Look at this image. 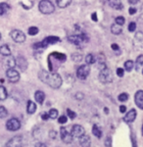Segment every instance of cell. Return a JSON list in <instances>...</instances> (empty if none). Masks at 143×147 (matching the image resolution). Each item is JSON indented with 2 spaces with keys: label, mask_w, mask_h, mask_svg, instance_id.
<instances>
[{
  "label": "cell",
  "mask_w": 143,
  "mask_h": 147,
  "mask_svg": "<svg viewBox=\"0 0 143 147\" xmlns=\"http://www.w3.org/2000/svg\"><path fill=\"white\" fill-rule=\"evenodd\" d=\"M91 18H92V20H93L94 22H97V20H98V19H97V14H96V13H93V14H92Z\"/></svg>",
  "instance_id": "681fc988"
},
{
  "label": "cell",
  "mask_w": 143,
  "mask_h": 147,
  "mask_svg": "<svg viewBox=\"0 0 143 147\" xmlns=\"http://www.w3.org/2000/svg\"><path fill=\"white\" fill-rule=\"evenodd\" d=\"M21 127V123L20 121L16 118H12V119L7 121V124H6V129L10 131H16Z\"/></svg>",
  "instance_id": "8992f818"
},
{
  "label": "cell",
  "mask_w": 143,
  "mask_h": 147,
  "mask_svg": "<svg viewBox=\"0 0 143 147\" xmlns=\"http://www.w3.org/2000/svg\"><path fill=\"white\" fill-rule=\"evenodd\" d=\"M99 80L102 84H110L112 80H113V74H112L110 69L106 67L102 69V70H100Z\"/></svg>",
  "instance_id": "277c9868"
},
{
  "label": "cell",
  "mask_w": 143,
  "mask_h": 147,
  "mask_svg": "<svg viewBox=\"0 0 143 147\" xmlns=\"http://www.w3.org/2000/svg\"><path fill=\"white\" fill-rule=\"evenodd\" d=\"M3 65L8 69H14L15 66L17 65L16 59L14 58V57H12L11 55L5 56V58H4V60H3Z\"/></svg>",
  "instance_id": "7c38bea8"
},
{
  "label": "cell",
  "mask_w": 143,
  "mask_h": 147,
  "mask_svg": "<svg viewBox=\"0 0 143 147\" xmlns=\"http://www.w3.org/2000/svg\"><path fill=\"white\" fill-rule=\"evenodd\" d=\"M128 3L130 5H136V4L139 3V0H128Z\"/></svg>",
  "instance_id": "7bdbcfd3"
},
{
  "label": "cell",
  "mask_w": 143,
  "mask_h": 147,
  "mask_svg": "<svg viewBox=\"0 0 143 147\" xmlns=\"http://www.w3.org/2000/svg\"><path fill=\"white\" fill-rule=\"evenodd\" d=\"M85 134V130L83 129V127L80 125H75L73 127H72V136L73 137H78L80 138V136H82L83 134Z\"/></svg>",
  "instance_id": "8fae6325"
},
{
  "label": "cell",
  "mask_w": 143,
  "mask_h": 147,
  "mask_svg": "<svg viewBox=\"0 0 143 147\" xmlns=\"http://www.w3.org/2000/svg\"><path fill=\"white\" fill-rule=\"evenodd\" d=\"M105 145L107 147H111V138L110 137H108V138L106 139V141H105Z\"/></svg>",
  "instance_id": "ee69618b"
},
{
  "label": "cell",
  "mask_w": 143,
  "mask_h": 147,
  "mask_svg": "<svg viewBox=\"0 0 143 147\" xmlns=\"http://www.w3.org/2000/svg\"><path fill=\"white\" fill-rule=\"evenodd\" d=\"M49 136L51 137L52 139H54L56 137V131L55 130H51V131L49 132Z\"/></svg>",
  "instance_id": "b9f144b4"
},
{
  "label": "cell",
  "mask_w": 143,
  "mask_h": 147,
  "mask_svg": "<svg viewBox=\"0 0 143 147\" xmlns=\"http://www.w3.org/2000/svg\"><path fill=\"white\" fill-rule=\"evenodd\" d=\"M41 118H42V120H44V121L48 120V119H49L48 113H42V114H41Z\"/></svg>",
  "instance_id": "60d3db41"
},
{
  "label": "cell",
  "mask_w": 143,
  "mask_h": 147,
  "mask_svg": "<svg viewBox=\"0 0 143 147\" xmlns=\"http://www.w3.org/2000/svg\"><path fill=\"white\" fill-rule=\"evenodd\" d=\"M0 54L2 56H9L11 55V49L7 44H3V45L0 46Z\"/></svg>",
  "instance_id": "d6986e66"
},
{
  "label": "cell",
  "mask_w": 143,
  "mask_h": 147,
  "mask_svg": "<svg viewBox=\"0 0 143 147\" xmlns=\"http://www.w3.org/2000/svg\"><path fill=\"white\" fill-rule=\"evenodd\" d=\"M111 47H112V49H113V50H115V51H117V50H119V49H120V47H119L118 44H112Z\"/></svg>",
  "instance_id": "f6af8a7d"
},
{
  "label": "cell",
  "mask_w": 143,
  "mask_h": 147,
  "mask_svg": "<svg viewBox=\"0 0 143 147\" xmlns=\"http://www.w3.org/2000/svg\"><path fill=\"white\" fill-rule=\"evenodd\" d=\"M72 0H56V3L60 8H66L71 4Z\"/></svg>",
  "instance_id": "cb8c5ba5"
},
{
  "label": "cell",
  "mask_w": 143,
  "mask_h": 147,
  "mask_svg": "<svg viewBox=\"0 0 143 147\" xmlns=\"http://www.w3.org/2000/svg\"><path fill=\"white\" fill-rule=\"evenodd\" d=\"M34 98L36 100L37 103L39 104H42L44 102V99H45V94L43 91L41 90H37L36 92L34 93Z\"/></svg>",
  "instance_id": "e0dca14e"
},
{
  "label": "cell",
  "mask_w": 143,
  "mask_h": 147,
  "mask_svg": "<svg viewBox=\"0 0 143 147\" xmlns=\"http://www.w3.org/2000/svg\"><path fill=\"white\" fill-rule=\"evenodd\" d=\"M136 65H137V69L139 67L143 66V55H139L136 59Z\"/></svg>",
  "instance_id": "836d02e7"
},
{
  "label": "cell",
  "mask_w": 143,
  "mask_h": 147,
  "mask_svg": "<svg viewBox=\"0 0 143 147\" xmlns=\"http://www.w3.org/2000/svg\"><path fill=\"white\" fill-rule=\"evenodd\" d=\"M142 74H143V70H142Z\"/></svg>",
  "instance_id": "f5cc1de1"
},
{
  "label": "cell",
  "mask_w": 143,
  "mask_h": 147,
  "mask_svg": "<svg viewBox=\"0 0 143 147\" xmlns=\"http://www.w3.org/2000/svg\"><path fill=\"white\" fill-rule=\"evenodd\" d=\"M7 79L11 82H17L20 80V74H19L15 69H7L6 71Z\"/></svg>",
  "instance_id": "9c48e42d"
},
{
  "label": "cell",
  "mask_w": 143,
  "mask_h": 147,
  "mask_svg": "<svg viewBox=\"0 0 143 147\" xmlns=\"http://www.w3.org/2000/svg\"><path fill=\"white\" fill-rule=\"evenodd\" d=\"M38 78L41 82H43L44 84L49 85L52 88H59L62 85V78L59 74L57 73H49L46 71H40L38 74Z\"/></svg>",
  "instance_id": "6da1fadb"
},
{
  "label": "cell",
  "mask_w": 143,
  "mask_h": 147,
  "mask_svg": "<svg viewBox=\"0 0 143 147\" xmlns=\"http://www.w3.org/2000/svg\"><path fill=\"white\" fill-rule=\"evenodd\" d=\"M8 116V111L4 106H0V119H4Z\"/></svg>",
  "instance_id": "f546056e"
},
{
  "label": "cell",
  "mask_w": 143,
  "mask_h": 147,
  "mask_svg": "<svg viewBox=\"0 0 143 147\" xmlns=\"http://www.w3.org/2000/svg\"><path fill=\"white\" fill-rule=\"evenodd\" d=\"M111 32H113L114 34L118 35L123 32V28H121V26H120V25L114 24V25H112V27H111Z\"/></svg>",
  "instance_id": "ffe728a7"
},
{
  "label": "cell",
  "mask_w": 143,
  "mask_h": 147,
  "mask_svg": "<svg viewBox=\"0 0 143 147\" xmlns=\"http://www.w3.org/2000/svg\"><path fill=\"white\" fill-rule=\"evenodd\" d=\"M7 96H8L7 89L3 86V85H0V100L1 101L5 100V99L7 98Z\"/></svg>",
  "instance_id": "d4e9b609"
},
{
  "label": "cell",
  "mask_w": 143,
  "mask_h": 147,
  "mask_svg": "<svg viewBox=\"0 0 143 147\" xmlns=\"http://www.w3.org/2000/svg\"><path fill=\"white\" fill-rule=\"evenodd\" d=\"M39 30L36 27H30V28H28V34L30 35H36L37 34H38Z\"/></svg>",
  "instance_id": "4dcf8cb0"
},
{
  "label": "cell",
  "mask_w": 143,
  "mask_h": 147,
  "mask_svg": "<svg viewBox=\"0 0 143 147\" xmlns=\"http://www.w3.org/2000/svg\"><path fill=\"white\" fill-rule=\"evenodd\" d=\"M67 114H68V116L71 118L72 120L75 119L76 116H77V115H76V113H75V112H73V111L70 110V109H67Z\"/></svg>",
  "instance_id": "8d00e7d4"
},
{
  "label": "cell",
  "mask_w": 143,
  "mask_h": 147,
  "mask_svg": "<svg viewBox=\"0 0 143 147\" xmlns=\"http://www.w3.org/2000/svg\"><path fill=\"white\" fill-rule=\"evenodd\" d=\"M92 132H93V134L96 137H98V138H100V137L102 136V131L101 129H100V127H98V125H93V129H92Z\"/></svg>",
  "instance_id": "4316f807"
},
{
  "label": "cell",
  "mask_w": 143,
  "mask_h": 147,
  "mask_svg": "<svg viewBox=\"0 0 143 147\" xmlns=\"http://www.w3.org/2000/svg\"><path fill=\"white\" fill-rule=\"evenodd\" d=\"M9 9H10V6H9L7 3H4V2L0 3V16L4 15V14H5Z\"/></svg>",
  "instance_id": "484cf974"
},
{
  "label": "cell",
  "mask_w": 143,
  "mask_h": 147,
  "mask_svg": "<svg viewBox=\"0 0 143 147\" xmlns=\"http://www.w3.org/2000/svg\"><path fill=\"white\" fill-rule=\"evenodd\" d=\"M135 30H136V24L134 22H132V23L128 24V30H130V32H133Z\"/></svg>",
  "instance_id": "d590c367"
},
{
  "label": "cell",
  "mask_w": 143,
  "mask_h": 147,
  "mask_svg": "<svg viewBox=\"0 0 143 147\" xmlns=\"http://www.w3.org/2000/svg\"><path fill=\"white\" fill-rule=\"evenodd\" d=\"M90 143H91V141H90V137L88 136L83 134L82 136L80 137V144L82 145V147H89Z\"/></svg>",
  "instance_id": "2e32d148"
},
{
  "label": "cell",
  "mask_w": 143,
  "mask_h": 147,
  "mask_svg": "<svg viewBox=\"0 0 143 147\" xmlns=\"http://www.w3.org/2000/svg\"><path fill=\"white\" fill-rule=\"evenodd\" d=\"M27 111L28 114H33L36 111V105H35L34 102L32 101H28V106H27Z\"/></svg>",
  "instance_id": "7402d4cb"
},
{
  "label": "cell",
  "mask_w": 143,
  "mask_h": 147,
  "mask_svg": "<svg viewBox=\"0 0 143 147\" xmlns=\"http://www.w3.org/2000/svg\"><path fill=\"white\" fill-rule=\"evenodd\" d=\"M109 3H110V6L113 7L114 9H117V10H121L123 9V4H121V0H108Z\"/></svg>",
  "instance_id": "ac0fdd59"
},
{
  "label": "cell",
  "mask_w": 143,
  "mask_h": 147,
  "mask_svg": "<svg viewBox=\"0 0 143 147\" xmlns=\"http://www.w3.org/2000/svg\"><path fill=\"white\" fill-rule=\"evenodd\" d=\"M85 61H86L87 65H91V64H94L96 62V58L92 54H87L86 57H85Z\"/></svg>",
  "instance_id": "83f0119b"
},
{
  "label": "cell",
  "mask_w": 143,
  "mask_h": 147,
  "mask_svg": "<svg viewBox=\"0 0 143 147\" xmlns=\"http://www.w3.org/2000/svg\"><path fill=\"white\" fill-rule=\"evenodd\" d=\"M0 39H1V34H0Z\"/></svg>",
  "instance_id": "816d5d0a"
},
{
  "label": "cell",
  "mask_w": 143,
  "mask_h": 147,
  "mask_svg": "<svg viewBox=\"0 0 143 147\" xmlns=\"http://www.w3.org/2000/svg\"><path fill=\"white\" fill-rule=\"evenodd\" d=\"M10 34H11L12 39H13L15 42H17V43H23V42H25L26 34H24L22 30H12Z\"/></svg>",
  "instance_id": "5b68a950"
},
{
  "label": "cell",
  "mask_w": 143,
  "mask_h": 147,
  "mask_svg": "<svg viewBox=\"0 0 143 147\" xmlns=\"http://www.w3.org/2000/svg\"><path fill=\"white\" fill-rule=\"evenodd\" d=\"M90 73V68L88 65H82L77 71V76L80 80H85Z\"/></svg>",
  "instance_id": "52a82bcc"
},
{
  "label": "cell",
  "mask_w": 143,
  "mask_h": 147,
  "mask_svg": "<svg viewBox=\"0 0 143 147\" xmlns=\"http://www.w3.org/2000/svg\"><path fill=\"white\" fill-rule=\"evenodd\" d=\"M35 147H47L46 144L45 143H42V142H38V143L35 144Z\"/></svg>",
  "instance_id": "bcb514c9"
},
{
  "label": "cell",
  "mask_w": 143,
  "mask_h": 147,
  "mask_svg": "<svg viewBox=\"0 0 143 147\" xmlns=\"http://www.w3.org/2000/svg\"><path fill=\"white\" fill-rule=\"evenodd\" d=\"M142 136H143V125H142Z\"/></svg>",
  "instance_id": "f907efd6"
},
{
  "label": "cell",
  "mask_w": 143,
  "mask_h": 147,
  "mask_svg": "<svg viewBox=\"0 0 143 147\" xmlns=\"http://www.w3.org/2000/svg\"><path fill=\"white\" fill-rule=\"evenodd\" d=\"M125 111H127V107H125V106H121L120 107V112L121 113H125Z\"/></svg>",
  "instance_id": "c3c4849f"
},
{
  "label": "cell",
  "mask_w": 143,
  "mask_h": 147,
  "mask_svg": "<svg viewBox=\"0 0 143 147\" xmlns=\"http://www.w3.org/2000/svg\"><path fill=\"white\" fill-rule=\"evenodd\" d=\"M125 18L121 17V16H119V17L116 18V24H117V25H120V26L123 27V26L125 25Z\"/></svg>",
  "instance_id": "d6a6232c"
},
{
  "label": "cell",
  "mask_w": 143,
  "mask_h": 147,
  "mask_svg": "<svg viewBox=\"0 0 143 147\" xmlns=\"http://www.w3.org/2000/svg\"><path fill=\"white\" fill-rule=\"evenodd\" d=\"M135 118H136V111L134 109H132L130 111H128V113H127L123 120L125 123H132L135 120Z\"/></svg>",
  "instance_id": "9a60e30c"
},
{
  "label": "cell",
  "mask_w": 143,
  "mask_h": 147,
  "mask_svg": "<svg viewBox=\"0 0 143 147\" xmlns=\"http://www.w3.org/2000/svg\"><path fill=\"white\" fill-rule=\"evenodd\" d=\"M66 59H67V57L65 54L57 53V52H54V53L50 54L48 57V61H55V62H58V63L65 62Z\"/></svg>",
  "instance_id": "30bf717a"
},
{
  "label": "cell",
  "mask_w": 143,
  "mask_h": 147,
  "mask_svg": "<svg viewBox=\"0 0 143 147\" xmlns=\"http://www.w3.org/2000/svg\"><path fill=\"white\" fill-rule=\"evenodd\" d=\"M134 101L135 104L137 105V107L143 110V90H138L135 93Z\"/></svg>",
  "instance_id": "5bb4252c"
},
{
  "label": "cell",
  "mask_w": 143,
  "mask_h": 147,
  "mask_svg": "<svg viewBox=\"0 0 143 147\" xmlns=\"http://www.w3.org/2000/svg\"><path fill=\"white\" fill-rule=\"evenodd\" d=\"M61 138L63 139V141L65 142V143H71L72 141H73V136H72L71 134H69L68 131H67V129L65 127H61Z\"/></svg>",
  "instance_id": "4fadbf2b"
},
{
  "label": "cell",
  "mask_w": 143,
  "mask_h": 147,
  "mask_svg": "<svg viewBox=\"0 0 143 147\" xmlns=\"http://www.w3.org/2000/svg\"><path fill=\"white\" fill-rule=\"evenodd\" d=\"M60 38L57 36H48L46 37V38L44 39V41L46 42L47 45H49V44H54V43H57V42L60 41Z\"/></svg>",
  "instance_id": "603a6c76"
},
{
  "label": "cell",
  "mask_w": 143,
  "mask_h": 147,
  "mask_svg": "<svg viewBox=\"0 0 143 147\" xmlns=\"http://www.w3.org/2000/svg\"><path fill=\"white\" fill-rule=\"evenodd\" d=\"M133 66H134V64L132 60H128L127 62L125 63V70L127 71V72H130V71L133 69Z\"/></svg>",
  "instance_id": "f1b7e54d"
},
{
  "label": "cell",
  "mask_w": 143,
  "mask_h": 147,
  "mask_svg": "<svg viewBox=\"0 0 143 147\" xmlns=\"http://www.w3.org/2000/svg\"><path fill=\"white\" fill-rule=\"evenodd\" d=\"M117 75H118V77H123V75H125V70L121 68H118L117 69Z\"/></svg>",
  "instance_id": "f35d334b"
},
{
  "label": "cell",
  "mask_w": 143,
  "mask_h": 147,
  "mask_svg": "<svg viewBox=\"0 0 143 147\" xmlns=\"http://www.w3.org/2000/svg\"><path fill=\"white\" fill-rule=\"evenodd\" d=\"M69 41L72 42V43L76 44V45H82V43H86L88 41V37L87 35L85 34L82 32L80 34H73V35H70L68 37Z\"/></svg>",
  "instance_id": "3957f363"
},
{
  "label": "cell",
  "mask_w": 143,
  "mask_h": 147,
  "mask_svg": "<svg viewBox=\"0 0 143 147\" xmlns=\"http://www.w3.org/2000/svg\"><path fill=\"white\" fill-rule=\"evenodd\" d=\"M6 147H23V137L21 136L12 137L6 143Z\"/></svg>",
  "instance_id": "ba28073f"
},
{
  "label": "cell",
  "mask_w": 143,
  "mask_h": 147,
  "mask_svg": "<svg viewBox=\"0 0 143 147\" xmlns=\"http://www.w3.org/2000/svg\"><path fill=\"white\" fill-rule=\"evenodd\" d=\"M38 9L42 14L48 15V14H52L55 10L53 3L49 0H41L38 4Z\"/></svg>",
  "instance_id": "7a4b0ae2"
},
{
  "label": "cell",
  "mask_w": 143,
  "mask_h": 147,
  "mask_svg": "<svg viewBox=\"0 0 143 147\" xmlns=\"http://www.w3.org/2000/svg\"><path fill=\"white\" fill-rule=\"evenodd\" d=\"M16 64L20 67L21 70L25 71L26 68H27V62H26V60L24 59V57H19V59L16 61Z\"/></svg>",
  "instance_id": "44dd1931"
},
{
  "label": "cell",
  "mask_w": 143,
  "mask_h": 147,
  "mask_svg": "<svg viewBox=\"0 0 143 147\" xmlns=\"http://www.w3.org/2000/svg\"><path fill=\"white\" fill-rule=\"evenodd\" d=\"M58 121H59V123H60V124H66V123H67V117H66V116H61V117H59Z\"/></svg>",
  "instance_id": "ab89813d"
},
{
  "label": "cell",
  "mask_w": 143,
  "mask_h": 147,
  "mask_svg": "<svg viewBox=\"0 0 143 147\" xmlns=\"http://www.w3.org/2000/svg\"><path fill=\"white\" fill-rule=\"evenodd\" d=\"M127 99H128V95L127 93H121L119 95V100L121 102H125V101H127Z\"/></svg>",
  "instance_id": "e575fe53"
},
{
  "label": "cell",
  "mask_w": 143,
  "mask_h": 147,
  "mask_svg": "<svg viewBox=\"0 0 143 147\" xmlns=\"http://www.w3.org/2000/svg\"><path fill=\"white\" fill-rule=\"evenodd\" d=\"M135 13H136V9L132 8H132H130V15H134Z\"/></svg>",
  "instance_id": "7dc6e473"
},
{
  "label": "cell",
  "mask_w": 143,
  "mask_h": 147,
  "mask_svg": "<svg viewBox=\"0 0 143 147\" xmlns=\"http://www.w3.org/2000/svg\"><path fill=\"white\" fill-rule=\"evenodd\" d=\"M72 57H73V60H75L76 62H80L82 60V55H80V54H73Z\"/></svg>",
  "instance_id": "74e56055"
},
{
  "label": "cell",
  "mask_w": 143,
  "mask_h": 147,
  "mask_svg": "<svg viewBox=\"0 0 143 147\" xmlns=\"http://www.w3.org/2000/svg\"><path fill=\"white\" fill-rule=\"evenodd\" d=\"M48 115H49V118L51 119H56L58 117V111L56 109H51V110L48 112Z\"/></svg>",
  "instance_id": "1f68e13d"
}]
</instances>
